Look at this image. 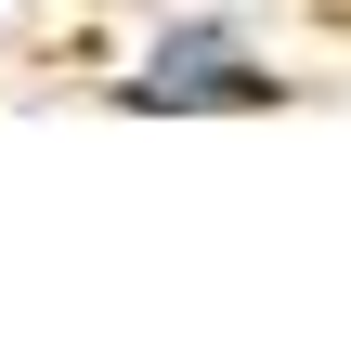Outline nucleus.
I'll return each mask as SVG.
<instances>
[{
    "label": "nucleus",
    "instance_id": "2",
    "mask_svg": "<svg viewBox=\"0 0 351 351\" xmlns=\"http://www.w3.org/2000/svg\"><path fill=\"white\" fill-rule=\"evenodd\" d=\"M143 13H156V0H143Z\"/></svg>",
    "mask_w": 351,
    "mask_h": 351
},
{
    "label": "nucleus",
    "instance_id": "1",
    "mask_svg": "<svg viewBox=\"0 0 351 351\" xmlns=\"http://www.w3.org/2000/svg\"><path fill=\"white\" fill-rule=\"evenodd\" d=\"M104 104H130V117H261V104H287V65L234 0H156V26L104 78Z\"/></svg>",
    "mask_w": 351,
    "mask_h": 351
}]
</instances>
